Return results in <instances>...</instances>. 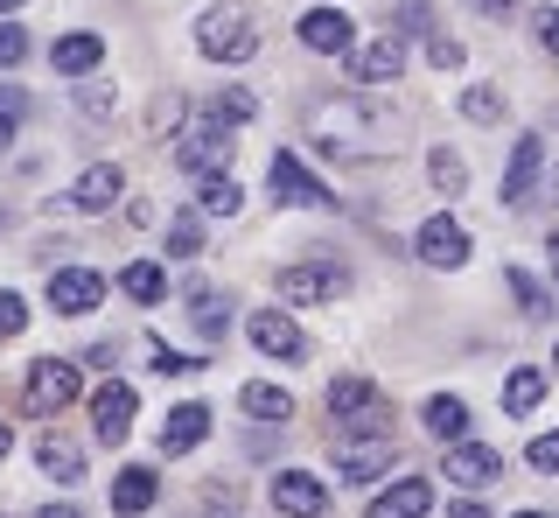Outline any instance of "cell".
I'll use <instances>...</instances> for the list:
<instances>
[{
  "instance_id": "obj_35",
  "label": "cell",
  "mask_w": 559,
  "mask_h": 518,
  "mask_svg": "<svg viewBox=\"0 0 559 518\" xmlns=\"http://www.w3.org/2000/svg\"><path fill=\"white\" fill-rule=\"evenodd\" d=\"M22 113H28V92H22V84H0V148L14 141V127H22Z\"/></svg>"
},
{
  "instance_id": "obj_40",
  "label": "cell",
  "mask_w": 559,
  "mask_h": 518,
  "mask_svg": "<svg viewBox=\"0 0 559 518\" xmlns=\"http://www.w3.org/2000/svg\"><path fill=\"white\" fill-rule=\"evenodd\" d=\"M154 372L162 378H197L203 357H182V351H168V343H154Z\"/></svg>"
},
{
  "instance_id": "obj_11",
  "label": "cell",
  "mask_w": 559,
  "mask_h": 518,
  "mask_svg": "<svg viewBox=\"0 0 559 518\" xmlns=\"http://www.w3.org/2000/svg\"><path fill=\"white\" fill-rule=\"evenodd\" d=\"M413 252L427 259V267L454 273V267H468V232L454 217H427V224H419V238H413Z\"/></svg>"
},
{
  "instance_id": "obj_17",
  "label": "cell",
  "mask_w": 559,
  "mask_h": 518,
  "mask_svg": "<svg viewBox=\"0 0 559 518\" xmlns=\"http://www.w3.org/2000/svg\"><path fill=\"white\" fill-rule=\"evenodd\" d=\"M203 435H210V407H203V400H182V407L162 421V456H189Z\"/></svg>"
},
{
  "instance_id": "obj_2",
  "label": "cell",
  "mask_w": 559,
  "mask_h": 518,
  "mask_svg": "<svg viewBox=\"0 0 559 518\" xmlns=\"http://www.w3.org/2000/svg\"><path fill=\"white\" fill-rule=\"evenodd\" d=\"M329 421H336V435H392V407H384L371 378H336L329 386Z\"/></svg>"
},
{
  "instance_id": "obj_33",
  "label": "cell",
  "mask_w": 559,
  "mask_h": 518,
  "mask_svg": "<svg viewBox=\"0 0 559 518\" xmlns=\"http://www.w3.org/2000/svg\"><path fill=\"white\" fill-rule=\"evenodd\" d=\"M78 106H84V119H112V106H119V92L105 78H78Z\"/></svg>"
},
{
  "instance_id": "obj_21",
  "label": "cell",
  "mask_w": 559,
  "mask_h": 518,
  "mask_svg": "<svg viewBox=\"0 0 559 518\" xmlns=\"http://www.w3.org/2000/svg\"><path fill=\"white\" fill-rule=\"evenodd\" d=\"M49 63H57L63 78H92L98 63H105V43L92 36V28H78V36H63L57 49H49Z\"/></svg>"
},
{
  "instance_id": "obj_7",
  "label": "cell",
  "mask_w": 559,
  "mask_h": 518,
  "mask_svg": "<svg viewBox=\"0 0 559 518\" xmlns=\"http://www.w3.org/2000/svg\"><path fill=\"white\" fill-rule=\"evenodd\" d=\"M349 287L343 267H329V259H301V267H280V302H336Z\"/></svg>"
},
{
  "instance_id": "obj_13",
  "label": "cell",
  "mask_w": 559,
  "mask_h": 518,
  "mask_svg": "<svg viewBox=\"0 0 559 518\" xmlns=\"http://www.w3.org/2000/svg\"><path fill=\"white\" fill-rule=\"evenodd\" d=\"M245 330H252V343H259V357H280V365H301V357H308V337L294 330V322L280 316V308H259V316L245 322Z\"/></svg>"
},
{
  "instance_id": "obj_15",
  "label": "cell",
  "mask_w": 559,
  "mask_h": 518,
  "mask_svg": "<svg viewBox=\"0 0 559 518\" xmlns=\"http://www.w3.org/2000/svg\"><path fill=\"white\" fill-rule=\"evenodd\" d=\"M538 162H546V141H538V133H518L511 168H503V203H511V211H524V203H532V189H538Z\"/></svg>"
},
{
  "instance_id": "obj_26",
  "label": "cell",
  "mask_w": 559,
  "mask_h": 518,
  "mask_svg": "<svg viewBox=\"0 0 559 518\" xmlns=\"http://www.w3.org/2000/svg\"><path fill=\"white\" fill-rule=\"evenodd\" d=\"M427 435L433 442H462L468 435V407L454 400V392H433V400H427Z\"/></svg>"
},
{
  "instance_id": "obj_5",
  "label": "cell",
  "mask_w": 559,
  "mask_h": 518,
  "mask_svg": "<svg viewBox=\"0 0 559 518\" xmlns=\"http://www.w3.org/2000/svg\"><path fill=\"white\" fill-rule=\"evenodd\" d=\"M266 183H273V203H280V211H329V203H336V189H322L301 162H294V154H273Z\"/></svg>"
},
{
  "instance_id": "obj_3",
  "label": "cell",
  "mask_w": 559,
  "mask_h": 518,
  "mask_svg": "<svg viewBox=\"0 0 559 518\" xmlns=\"http://www.w3.org/2000/svg\"><path fill=\"white\" fill-rule=\"evenodd\" d=\"M197 49H203V57H217V63H245V57L259 49V28H252V14H245L238 0L210 8L203 22H197Z\"/></svg>"
},
{
  "instance_id": "obj_36",
  "label": "cell",
  "mask_w": 559,
  "mask_h": 518,
  "mask_svg": "<svg viewBox=\"0 0 559 518\" xmlns=\"http://www.w3.org/2000/svg\"><path fill=\"white\" fill-rule=\"evenodd\" d=\"M182 113H189V98H182V92H162V98L147 106V127H154V133H175V127H182Z\"/></svg>"
},
{
  "instance_id": "obj_1",
  "label": "cell",
  "mask_w": 559,
  "mask_h": 518,
  "mask_svg": "<svg viewBox=\"0 0 559 518\" xmlns=\"http://www.w3.org/2000/svg\"><path fill=\"white\" fill-rule=\"evenodd\" d=\"M308 133H314V148L336 154V162H384V154L406 148L399 113L378 106V98H314Z\"/></svg>"
},
{
  "instance_id": "obj_44",
  "label": "cell",
  "mask_w": 559,
  "mask_h": 518,
  "mask_svg": "<svg viewBox=\"0 0 559 518\" xmlns=\"http://www.w3.org/2000/svg\"><path fill=\"white\" fill-rule=\"evenodd\" d=\"M538 43H546L552 57H559V8H552V14H538Z\"/></svg>"
},
{
  "instance_id": "obj_19",
  "label": "cell",
  "mask_w": 559,
  "mask_h": 518,
  "mask_svg": "<svg viewBox=\"0 0 559 518\" xmlns=\"http://www.w3.org/2000/svg\"><path fill=\"white\" fill-rule=\"evenodd\" d=\"M35 462H43V476H57V483H78V476H84L78 442L57 435V427H43V435H35Z\"/></svg>"
},
{
  "instance_id": "obj_14",
  "label": "cell",
  "mask_w": 559,
  "mask_h": 518,
  "mask_svg": "<svg viewBox=\"0 0 559 518\" xmlns=\"http://www.w3.org/2000/svg\"><path fill=\"white\" fill-rule=\"evenodd\" d=\"M301 43L314 57H349V43H357V22H349L343 8H308L301 14Z\"/></svg>"
},
{
  "instance_id": "obj_39",
  "label": "cell",
  "mask_w": 559,
  "mask_h": 518,
  "mask_svg": "<svg viewBox=\"0 0 559 518\" xmlns=\"http://www.w3.org/2000/svg\"><path fill=\"white\" fill-rule=\"evenodd\" d=\"M392 36H433V14L419 0H406V8H392Z\"/></svg>"
},
{
  "instance_id": "obj_10",
  "label": "cell",
  "mask_w": 559,
  "mask_h": 518,
  "mask_svg": "<svg viewBox=\"0 0 559 518\" xmlns=\"http://www.w3.org/2000/svg\"><path fill=\"white\" fill-rule=\"evenodd\" d=\"M98 302H105V281L92 267H49V308L57 316H92Z\"/></svg>"
},
{
  "instance_id": "obj_12",
  "label": "cell",
  "mask_w": 559,
  "mask_h": 518,
  "mask_svg": "<svg viewBox=\"0 0 559 518\" xmlns=\"http://www.w3.org/2000/svg\"><path fill=\"white\" fill-rule=\"evenodd\" d=\"M273 505H280V518H322L329 511V483L308 476V470H280L273 476Z\"/></svg>"
},
{
  "instance_id": "obj_24",
  "label": "cell",
  "mask_w": 559,
  "mask_h": 518,
  "mask_svg": "<svg viewBox=\"0 0 559 518\" xmlns=\"http://www.w3.org/2000/svg\"><path fill=\"white\" fill-rule=\"evenodd\" d=\"M503 287H511V302H518L524 322H546V316H552V295H546V287H538L524 267H503Z\"/></svg>"
},
{
  "instance_id": "obj_4",
  "label": "cell",
  "mask_w": 559,
  "mask_h": 518,
  "mask_svg": "<svg viewBox=\"0 0 559 518\" xmlns=\"http://www.w3.org/2000/svg\"><path fill=\"white\" fill-rule=\"evenodd\" d=\"M231 148H238V133H224L217 119H203V127H189L182 141H175V168H189V176H217V168H231Z\"/></svg>"
},
{
  "instance_id": "obj_41",
  "label": "cell",
  "mask_w": 559,
  "mask_h": 518,
  "mask_svg": "<svg viewBox=\"0 0 559 518\" xmlns=\"http://www.w3.org/2000/svg\"><path fill=\"white\" fill-rule=\"evenodd\" d=\"M427 57H433V71H462V43H454L448 28H433V36H427Z\"/></svg>"
},
{
  "instance_id": "obj_18",
  "label": "cell",
  "mask_w": 559,
  "mask_h": 518,
  "mask_svg": "<svg viewBox=\"0 0 559 518\" xmlns=\"http://www.w3.org/2000/svg\"><path fill=\"white\" fill-rule=\"evenodd\" d=\"M119 189H127V176H119L112 162H98V168H84V176H78V189H70V211H112Z\"/></svg>"
},
{
  "instance_id": "obj_8",
  "label": "cell",
  "mask_w": 559,
  "mask_h": 518,
  "mask_svg": "<svg viewBox=\"0 0 559 518\" xmlns=\"http://www.w3.org/2000/svg\"><path fill=\"white\" fill-rule=\"evenodd\" d=\"M392 470V435H343L336 442V476L343 483H378Z\"/></svg>"
},
{
  "instance_id": "obj_49",
  "label": "cell",
  "mask_w": 559,
  "mask_h": 518,
  "mask_svg": "<svg viewBox=\"0 0 559 518\" xmlns=\"http://www.w3.org/2000/svg\"><path fill=\"white\" fill-rule=\"evenodd\" d=\"M552 273H559V232H552Z\"/></svg>"
},
{
  "instance_id": "obj_51",
  "label": "cell",
  "mask_w": 559,
  "mask_h": 518,
  "mask_svg": "<svg viewBox=\"0 0 559 518\" xmlns=\"http://www.w3.org/2000/svg\"><path fill=\"white\" fill-rule=\"evenodd\" d=\"M518 518H546V511H518Z\"/></svg>"
},
{
  "instance_id": "obj_28",
  "label": "cell",
  "mask_w": 559,
  "mask_h": 518,
  "mask_svg": "<svg viewBox=\"0 0 559 518\" xmlns=\"http://www.w3.org/2000/svg\"><path fill=\"white\" fill-rule=\"evenodd\" d=\"M197 203L210 217H238L245 211V189L231 183V168H217V176H203V189H197Z\"/></svg>"
},
{
  "instance_id": "obj_46",
  "label": "cell",
  "mask_w": 559,
  "mask_h": 518,
  "mask_svg": "<svg viewBox=\"0 0 559 518\" xmlns=\"http://www.w3.org/2000/svg\"><path fill=\"white\" fill-rule=\"evenodd\" d=\"M448 518H489V511H483V505H454Z\"/></svg>"
},
{
  "instance_id": "obj_34",
  "label": "cell",
  "mask_w": 559,
  "mask_h": 518,
  "mask_svg": "<svg viewBox=\"0 0 559 518\" xmlns=\"http://www.w3.org/2000/svg\"><path fill=\"white\" fill-rule=\"evenodd\" d=\"M197 252H203V224L189 217V211L168 217V259H197Z\"/></svg>"
},
{
  "instance_id": "obj_6",
  "label": "cell",
  "mask_w": 559,
  "mask_h": 518,
  "mask_svg": "<svg viewBox=\"0 0 559 518\" xmlns=\"http://www.w3.org/2000/svg\"><path fill=\"white\" fill-rule=\"evenodd\" d=\"M133 413H140V400H133L127 378H105V386L92 392V427H98L105 448H119V442L133 435Z\"/></svg>"
},
{
  "instance_id": "obj_42",
  "label": "cell",
  "mask_w": 559,
  "mask_h": 518,
  "mask_svg": "<svg viewBox=\"0 0 559 518\" xmlns=\"http://www.w3.org/2000/svg\"><path fill=\"white\" fill-rule=\"evenodd\" d=\"M524 462H532L538 476H559V435H538L532 448H524Z\"/></svg>"
},
{
  "instance_id": "obj_45",
  "label": "cell",
  "mask_w": 559,
  "mask_h": 518,
  "mask_svg": "<svg viewBox=\"0 0 559 518\" xmlns=\"http://www.w3.org/2000/svg\"><path fill=\"white\" fill-rule=\"evenodd\" d=\"M35 518H84L78 505H49V511H35Z\"/></svg>"
},
{
  "instance_id": "obj_25",
  "label": "cell",
  "mask_w": 559,
  "mask_h": 518,
  "mask_svg": "<svg viewBox=\"0 0 559 518\" xmlns=\"http://www.w3.org/2000/svg\"><path fill=\"white\" fill-rule=\"evenodd\" d=\"M189 316H197L203 343H224V330H231V302H217L210 287H189Z\"/></svg>"
},
{
  "instance_id": "obj_50",
  "label": "cell",
  "mask_w": 559,
  "mask_h": 518,
  "mask_svg": "<svg viewBox=\"0 0 559 518\" xmlns=\"http://www.w3.org/2000/svg\"><path fill=\"white\" fill-rule=\"evenodd\" d=\"M14 8H22V0H0V14H14Z\"/></svg>"
},
{
  "instance_id": "obj_16",
  "label": "cell",
  "mask_w": 559,
  "mask_h": 518,
  "mask_svg": "<svg viewBox=\"0 0 559 518\" xmlns=\"http://www.w3.org/2000/svg\"><path fill=\"white\" fill-rule=\"evenodd\" d=\"M503 476V456L483 442H448V483H462V491H483V483Z\"/></svg>"
},
{
  "instance_id": "obj_38",
  "label": "cell",
  "mask_w": 559,
  "mask_h": 518,
  "mask_svg": "<svg viewBox=\"0 0 559 518\" xmlns=\"http://www.w3.org/2000/svg\"><path fill=\"white\" fill-rule=\"evenodd\" d=\"M462 113H468V119H503V92H489V84H468V92H462Z\"/></svg>"
},
{
  "instance_id": "obj_22",
  "label": "cell",
  "mask_w": 559,
  "mask_h": 518,
  "mask_svg": "<svg viewBox=\"0 0 559 518\" xmlns=\"http://www.w3.org/2000/svg\"><path fill=\"white\" fill-rule=\"evenodd\" d=\"M154 497H162V476H154V470H119L112 476V511L119 518H140Z\"/></svg>"
},
{
  "instance_id": "obj_43",
  "label": "cell",
  "mask_w": 559,
  "mask_h": 518,
  "mask_svg": "<svg viewBox=\"0 0 559 518\" xmlns=\"http://www.w3.org/2000/svg\"><path fill=\"white\" fill-rule=\"evenodd\" d=\"M22 57H28V36H22L14 22H0V71H14Z\"/></svg>"
},
{
  "instance_id": "obj_29",
  "label": "cell",
  "mask_w": 559,
  "mask_h": 518,
  "mask_svg": "<svg viewBox=\"0 0 559 518\" xmlns=\"http://www.w3.org/2000/svg\"><path fill=\"white\" fill-rule=\"evenodd\" d=\"M538 400H546V372H532V365H524V372L503 378V413H532Z\"/></svg>"
},
{
  "instance_id": "obj_23",
  "label": "cell",
  "mask_w": 559,
  "mask_h": 518,
  "mask_svg": "<svg viewBox=\"0 0 559 518\" xmlns=\"http://www.w3.org/2000/svg\"><path fill=\"white\" fill-rule=\"evenodd\" d=\"M399 71H406V36H392V28H384V43L357 49V78L364 84H384V78H399Z\"/></svg>"
},
{
  "instance_id": "obj_48",
  "label": "cell",
  "mask_w": 559,
  "mask_h": 518,
  "mask_svg": "<svg viewBox=\"0 0 559 518\" xmlns=\"http://www.w3.org/2000/svg\"><path fill=\"white\" fill-rule=\"evenodd\" d=\"M8 448H14V435H8V421H0V462H8Z\"/></svg>"
},
{
  "instance_id": "obj_52",
  "label": "cell",
  "mask_w": 559,
  "mask_h": 518,
  "mask_svg": "<svg viewBox=\"0 0 559 518\" xmlns=\"http://www.w3.org/2000/svg\"><path fill=\"white\" fill-rule=\"evenodd\" d=\"M552 372H559V351H552Z\"/></svg>"
},
{
  "instance_id": "obj_27",
  "label": "cell",
  "mask_w": 559,
  "mask_h": 518,
  "mask_svg": "<svg viewBox=\"0 0 559 518\" xmlns=\"http://www.w3.org/2000/svg\"><path fill=\"white\" fill-rule=\"evenodd\" d=\"M238 407L252 413V421H266V427H273V421H287V413H294V400H287L280 386H266V378H252V386L238 392Z\"/></svg>"
},
{
  "instance_id": "obj_47",
  "label": "cell",
  "mask_w": 559,
  "mask_h": 518,
  "mask_svg": "<svg viewBox=\"0 0 559 518\" xmlns=\"http://www.w3.org/2000/svg\"><path fill=\"white\" fill-rule=\"evenodd\" d=\"M476 8H483V14H503V8H511V0H476Z\"/></svg>"
},
{
  "instance_id": "obj_9",
  "label": "cell",
  "mask_w": 559,
  "mask_h": 518,
  "mask_svg": "<svg viewBox=\"0 0 559 518\" xmlns=\"http://www.w3.org/2000/svg\"><path fill=\"white\" fill-rule=\"evenodd\" d=\"M78 400V365L70 357H35L28 372V413H63Z\"/></svg>"
},
{
  "instance_id": "obj_32",
  "label": "cell",
  "mask_w": 559,
  "mask_h": 518,
  "mask_svg": "<svg viewBox=\"0 0 559 518\" xmlns=\"http://www.w3.org/2000/svg\"><path fill=\"white\" fill-rule=\"evenodd\" d=\"M252 113H259V98L245 92V84H231V92H217V98H210V119H217V127H245Z\"/></svg>"
},
{
  "instance_id": "obj_31",
  "label": "cell",
  "mask_w": 559,
  "mask_h": 518,
  "mask_svg": "<svg viewBox=\"0 0 559 518\" xmlns=\"http://www.w3.org/2000/svg\"><path fill=\"white\" fill-rule=\"evenodd\" d=\"M427 176H433V189L462 197V189H468V162H462L454 148H433V154H427Z\"/></svg>"
},
{
  "instance_id": "obj_37",
  "label": "cell",
  "mask_w": 559,
  "mask_h": 518,
  "mask_svg": "<svg viewBox=\"0 0 559 518\" xmlns=\"http://www.w3.org/2000/svg\"><path fill=\"white\" fill-rule=\"evenodd\" d=\"M22 330H28V302L14 295V287H0V343L22 337Z\"/></svg>"
},
{
  "instance_id": "obj_53",
  "label": "cell",
  "mask_w": 559,
  "mask_h": 518,
  "mask_svg": "<svg viewBox=\"0 0 559 518\" xmlns=\"http://www.w3.org/2000/svg\"><path fill=\"white\" fill-rule=\"evenodd\" d=\"M552 189H559V183H552Z\"/></svg>"
},
{
  "instance_id": "obj_20",
  "label": "cell",
  "mask_w": 559,
  "mask_h": 518,
  "mask_svg": "<svg viewBox=\"0 0 559 518\" xmlns=\"http://www.w3.org/2000/svg\"><path fill=\"white\" fill-rule=\"evenodd\" d=\"M427 511H433V483H427V476L392 483V491L371 505V518H427Z\"/></svg>"
},
{
  "instance_id": "obj_30",
  "label": "cell",
  "mask_w": 559,
  "mask_h": 518,
  "mask_svg": "<svg viewBox=\"0 0 559 518\" xmlns=\"http://www.w3.org/2000/svg\"><path fill=\"white\" fill-rule=\"evenodd\" d=\"M119 287H127L133 302H162V295H168V273L154 267V259H133V267L119 273Z\"/></svg>"
}]
</instances>
